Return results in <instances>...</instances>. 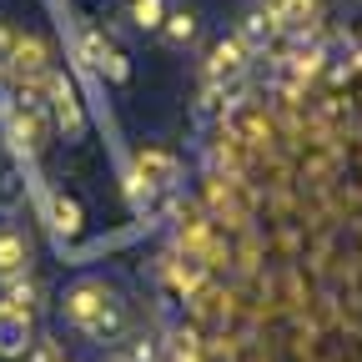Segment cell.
<instances>
[{"label":"cell","mask_w":362,"mask_h":362,"mask_svg":"<svg viewBox=\"0 0 362 362\" xmlns=\"http://www.w3.org/2000/svg\"><path fill=\"white\" fill-rule=\"evenodd\" d=\"M61 317L90 342H116L126 332V297L106 277H81L61 297Z\"/></svg>","instance_id":"obj_1"},{"label":"cell","mask_w":362,"mask_h":362,"mask_svg":"<svg viewBox=\"0 0 362 362\" xmlns=\"http://www.w3.org/2000/svg\"><path fill=\"white\" fill-rule=\"evenodd\" d=\"M45 116H51V131H61L66 141H81V136H86L81 90H76V81H71L61 66L45 71Z\"/></svg>","instance_id":"obj_2"},{"label":"cell","mask_w":362,"mask_h":362,"mask_svg":"<svg viewBox=\"0 0 362 362\" xmlns=\"http://www.w3.org/2000/svg\"><path fill=\"white\" fill-rule=\"evenodd\" d=\"M76 56H81L90 71H101L111 86H126V81H131V56L106 35V25H90V21H86V25L76 30Z\"/></svg>","instance_id":"obj_3"},{"label":"cell","mask_w":362,"mask_h":362,"mask_svg":"<svg viewBox=\"0 0 362 362\" xmlns=\"http://www.w3.org/2000/svg\"><path fill=\"white\" fill-rule=\"evenodd\" d=\"M252 51L237 40V35H221L211 51H206V86H242L252 76Z\"/></svg>","instance_id":"obj_4"},{"label":"cell","mask_w":362,"mask_h":362,"mask_svg":"<svg viewBox=\"0 0 362 362\" xmlns=\"http://www.w3.org/2000/svg\"><path fill=\"white\" fill-rule=\"evenodd\" d=\"M51 66H56L51 40L35 35V30H21L16 35V51H11V66H6V81H45Z\"/></svg>","instance_id":"obj_5"},{"label":"cell","mask_w":362,"mask_h":362,"mask_svg":"<svg viewBox=\"0 0 362 362\" xmlns=\"http://www.w3.org/2000/svg\"><path fill=\"white\" fill-rule=\"evenodd\" d=\"M131 176L146 181L151 192H171L181 181V156L166 151V146H136L131 151Z\"/></svg>","instance_id":"obj_6"},{"label":"cell","mask_w":362,"mask_h":362,"mask_svg":"<svg viewBox=\"0 0 362 362\" xmlns=\"http://www.w3.org/2000/svg\"><path fill=\"white\" fill-rule=\"evenodd\" d=\"M262 11L277 21V30H317L322 25V0H262Z\"/></svg>","instance_id":"obj_7"},{"label":"cell","mask_w":362,"mask_h":362,"mask_svg":"<svg viewBox=\"0 0 362 362\" xmlns=\"http://www.w3.org/2000/svg\"><path fill=\"white\" fill-rule=\"evenodd\" d=\"M242 45H247V51L252 56H267V51H277V40H282V30H277V21H272L262 6H252L242 21H237V30H232Z\"/></svg>","instance_id":"obj_8"},{"label":"cell","mask_w":362,"mask_h":362,"mask_svg":"<svg viewBox=\"0 0 362 362\" xmlns=\"http://www.w3.org/2000/svg\"><path fill=\"white\" fill-rule=\"evenodd\" d=\"M30 272V237L16 226H0V282H16Z\"/></svg>","instance_id":"obj_9"},{"label":"cell","mask_w":362,"mask_h":362,"mask_svg":"<svg viewBox=\"0 0 362 362\" xmlns=\"http://www.w3.org/2000/svg\"><path fill=\"white\" fill-rule=\"evenodd\" d=\"M206 257L202 252H176L171 262H166V277H171V287L176 292H187V297H197L202 287H206Z\"/></svg>","instance_id":"obj_10"},{"label":"cell","mask_w":362,"mask_h":362,"mask_svg":"<svg viewBox=\"0 0 362 362\" xmlns=\"http://www.w3.org/2000/svg\"><path fill=\"white\" fill-rule=\"evenodd\" d=\"M45 216H51L56 242H81V232H86V211H81V202H76V197L56 192V197H51V206H45Z\"/></svg>","instance_id":"obj_11"},{"label":"cell","mask_w":362,"mask_h":362,"mask_svg":"<svg viewBox=\"0 0 362 362\" xmlns=\"http://www.w3.org/2000/svg\"><path fill=\"white\" fill-rule=\"evenodd\" d=\"M156 35L171 45V51H187V45H197V35H202V11H192V6L166 11V21H161Z\"/></svg>","instance_id":"obj_12"},{"label":"cell","mask_w":362,"mask_h":362,"mask_svg":"<svg viewBox=\"0 0 362 362\" xmlns=\"http://www.w3.org/2000/svg\"><path fill=\"white\" fill-rule=\"evenodd\" d=\"M25 347H30V317L0 307V357H25Z\"/></svg>","instance_id":"obj_13"},{"label":"cell","mask_w":362,"mask_h":362,"mask_svg":"<svg viewBox=\"0 0 362 362\" xmlns=\"http://www.w3.org/2000/svg\"><path fill=\"white\" fill-rule=\"evenodd\" d=\"M161 352H166V362H202V332L181 322V327H171V332H166Z\"/></svg>","instance_id":"obj_14"},{"label":"cell","mask_w":362,"mask_h":362,"mask_svg":"<svg viewBox=\"0 0 362 362\" xmlns=\"http://www.w3.org/2000/svg\"><path fill=\"white\" fill-rule=\"evenodd\" d=\"M126 21H131V30L156 35L166 21V0H126Z\"/></svg>","instance_id":"obj_15"},{"label":"cell","mask_w":362,"mask_h":362,"mask_svg":"<svg viewBox=\"0 0 362 362\" xmlns=\"http://www.w3.org/2000/svg\"><path fill=\"white\" fill-rule=\"evenodd\" d=\"M35 302H40V287H35L30 277L6 282V297H0V307H6V312H16V317H35Z\"/></svg>","instance_id":"obj_16"},{"label":"cell","mask_w":362,"mask_h":362,"mask_svg":"<svg viewBox=\"0 0 362 362\" xmlns=\"http://www.w3.org/2000/svg\"><path fill=\"white\" fill-rule=\"evenodd\" d=\"M126 362H166V352H161V337L156 332H136L131 337V347L121 352Z\"/></svg>","instance_id":"obj_17"},{"label":"cell","mask_w":362,"mask_h":362,"mask_svg":"<svg viewBox=\"0 0 362 362\" xmlns=\"http://www.w3.org/2000/svg\"><path fill=\"white\" fill-rule=\"evenodd\" d=\"M25 202V181L16 171H0V211H16Z\"/></svg>","instance_id":"obj_18"},{"label":"cell","mask_w":362,"mask_h":362,"mask_svg":"<svg viewBox=\"0 0 362 362\" xmlns=\"http://www.w3.org/2000/svg\"><path fill=\"white\" fill-rule=\"evenodd\" d=\"M21 362H66V352H61L56 342H45V337H40V342H30V347H25V357H21Z\"/></svg>","instance_id":"obj_19"},{"label":"cell","mask_w":362,"mask_h":362,"mask_svg":"<svg viewBox=\"0 0 362 362\" xmlns=\"http://www.w3.org/2000/svg\"><path fill=\"white\" fill-rule=\"evenodd\" d=\"M16 35H21V30H16L11 21H0V76H6V66H11V51H16Z\"/></svg>","instance_id":"obj_20"},{"label":"cell","mask_w":362,"mask_h":362,"mask_svg":"<svg viewBox=\"0 0 362 362\" xmlns=\"http://www.w3.org/2000/svg\"><path fill=\"white\" fill-rule=\"evenodd\" d=\"M101 362H126V357H121V352H106V357H101Z\"/></svg>","instance_id":"obj_21"},{"label":"cell","mask_w":362,"mask_h":362,"mask_svg":"<svg viewBox=\"0 0 362 362\" xmlns=\"http://www.w3.org/2000/svg\"><path fill=\"white\" fill-rule=\"evenodd\" d=\"M357 51H362V30H357Z\"/></svg>","instance_id":"obj_22"}]
</instances>
